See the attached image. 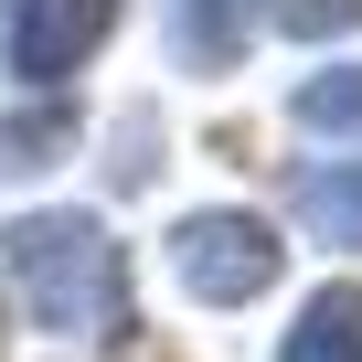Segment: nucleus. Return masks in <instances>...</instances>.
Listing matches in <instances>:
<instances>
[{
    "label": "nucleus",
    "instance_id": "nucleus-1",
    "mask_svg": "<svg viewBox=\"0 0 362 362\" xmlns=\"http://www.w3.org/2000/svg\"><path fill=\"white\" fill-rule=\"evenodd\" d=\"M0 267L11 288L43 309V330H117L128 320V245H107V224L86 214H22L0 235Z\"/></svg>",
    "mask_w": 362,
    "mask_h": 362
},
{
    "label": "nucleus",
    "instance_id": "nucleus-2",
    "mask_svg": "<svg viewBox=\"0 0 362 362\" xmlns=\"http://www.w3.org/2000/svg\"><path fill=\"white\" fill-rule=\"evenodd\" d=\"M277 267H288V245H277V224H256V214H192V224L170 235V277L192 288L203 309H245V298H267Z\"/></svg>",
    "mask_w": 362,
    "mask_h": 362
},
{
    "label": "nucleus",
    "instance_id": "nucleus-3",
    "mask_svg": "<svg viewBox=\"0 0 362 362\" xmlns=\"http://www.w3.org/2000/svg\"><path fill=\"white\" fill-rule=\"evenodd\" d=\"M107 33H117V0H22V11H11V64H22L33 86H54V75H75Z\"/></svg>",
    "mask_w": 362,
    "mask_h": 362
},
{
    "label": "nucleus",
    "instance_id": "nucleus-4",
    "mask_svg": "<svg viewBox=\"0 0 362 362\" xmlns=\"http://www.w3.org/2000/svg\"><path fill=\"white\" fill-rule=\"evenodd\" d=\"M256 33V0H170V54L192 75H224Z\"/></svg>",
    "mask_w": 362,
    "mask_h": 362
},
{
    "label": "nucleus",
    "instance_id": "nucleus-5",
    "mask_svg": "<svg viewBox=\"0 0 362 362\" xmlns=\"http://www.w3.org/2000/svg\"><path fill=\"white\" fill-rule=\"evenodd\" d=\"M277 362H362V288H351V277L320 288V298L298 309V330H288Z\"/></svg>",
    "mask_w": 362,
    "mask_h": 362
},
{
    "label": "nucleus",
    "instance_id": "nucleus-6",
    "mask_svg": "<svg viewBox=\"0 0 362 362\" xmlns=\"http://www.w3.org/2000/svg\"><path fill=\"white\" fill-rule=\"evenodd\" d=\"M298 224L320 245H362V160H330V170L298 181Z\"/></svg>",
    "mask_w": 362,
    "mask_h": 362
},
{
    "label": "nucleus",
    "instance_id": "nucleus-7",
    "mask_svg": "<svg viewBox=\"0 0 362 362\" xmlns=\"http://www.w3.org/2000/svg\"><path fill=\"white\" fill-rule=\"evenodd\" d=\"M64 139H75V117H64V107H22V117H0V181L54 170V160H64Z\"/></svg>",
    "mask_w": 362,
    "mask_h": 362
},
{
    "label": "nucleus",
    "instance_id": "nucleus-8",
    "mask_svg": "<svg viewBox=\"0 0 362 362\" xmlns=\"http://www.w3.org/2000/svg\"><path fill=\"white\" fill-rule=\"evenodd\" d=\"M298 128H320V139H351V128H362V64H330V75H309V86H298Z\"/></svg>",
    "mask_w": 362,
    "mask_h": 362
},
{
    "label": "nucleus",
    "instance_id": "nucleus-9",
    "mask_svg": "<svg viewBox=\"0 0 362 362\" xmlns=\"http://www.w3.org/2000/svg\"><path fill=\"white\" fill-rule=\"evenodd\" d=\"M267 22H288V33H362V0H267Z\"/></svg>",
    "mask_w": 362,
    "mask_h": 362
},
{
    "label": "nucleus",
    "instance_id": "nucleus-10",
    "mask_svg": "<svg viewBox=\"0 0 362 362\" xmlns=\"http://www.w3.org/2000/svg\"><path fill=\"white\" fill-rule=\"evenodd\" d=\"M117 362H181V341L149 330V320H117Z\"/></svg>",
    "mask_w": 362,
    "mask_h": 362
}]
</instances>
